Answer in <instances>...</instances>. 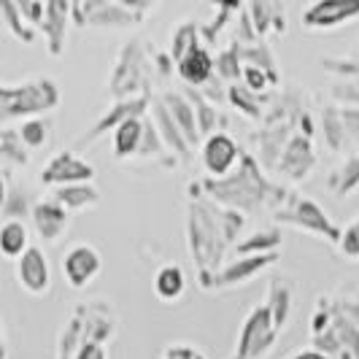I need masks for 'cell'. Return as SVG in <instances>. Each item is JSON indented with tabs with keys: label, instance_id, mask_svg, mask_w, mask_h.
I'll list each match as a JSON object with an SVG mask.
<instances>
[{
	"label": "cell",
	"instance_id": "obj_10",
	"mask_svg": "<svg viewBox=\"0 0 359 359\" xmlns=\"http://www.w3.org/2000/svg\"><path fill=\"white\" fill-rule=\"evenodd\" d=\"M30 249V233L22 219H6L0 230V254L6 259H19Z\"/></svg>",
	"mask_w": 359,
	"mask_h": 359
},
{
	"label": "cell",
	"instance_id": "obj_11",
	"mask_svg": "<svg viewBox=\"0 0 359 359\" xmlns=\"http://www.w3.org/2000/svg\"><path fill=\"white\" fill-rule=\"evenodd\" d=\"M33 216H36V227L43 241H57L62 230H65V208L60 203H38L33 208Z\"/></svg>",
	"mask_w": 359,
	"mask_h": 359
},
{
	"label": "cell",
	"instance_id": "obj_25",
	"mask_svg": "<svg viewBox=\"0 0 359 359\" xmlns=\"http://www.w3.org/2000/svg\"><path fill=\"white\" fill-rule=\"evenodd\" d=\"M341 249H343V254H348V257H359V219L343 233Z\"/></svg>",
	"mask_w": 359,
	"mask_h": 359
},
{
	"label": "cell",
	"instance_id": "obj_26",
	"mask_svg": "<svg viewBox=\"0 0 359 359\" xmlns=\"http://www.w3.org/2000/svg\"><path fill=\"white\" fill-rule=\"evenodd\" d=\"M168 359H203V354L195 351V348H184V346H179V348H170V351H168Z\"/></svg>",
	"mask_w": 359,
	"mask_h": 359
},
{
	"label": "cell",
	"instance_id": "obj_18",
	"mask_svg": "<svg viewBox=\"0 0 359 359\" xmlns=\"http://www.w3.org/2000/svg\"><path fill=\"white\" fill-rule=\"evenodd\" d=\"M252 11H254V25L259 33H265L270 27V22L284 30V3L278 0H252Z\"/></svg>",
	"mask_w": 359,
	"mask_h": 359
},
{
	"label": "cell",
	"instance_id": "obj_20",
	"mask_svg": "<svg viewBox=\"0 0 359 359\" xmlns=\"http://www.w3.org/2000/svg\"><path fill=\"white\" fill-rule=\"evenodd\" d=\"M3 3V25L14 33V36L19 38V41H25V43H33V38H36V33L25 25L27 19H25V14L17 8V3L14 0H0Z\"/></svg>",
	"mask_w": 359,
	"mask_h": 359
},
{
	"label": "cell",
	"instance_id": "obj_1",
	"mask_svg": "<svg viewBox=\"0 0 359 359\" xmlns=\"http://www.w3.org/2000/svg\"><path fill=\"white\" fill-rule=\"evenodd\" d=\"M60 100L57 87L46 79H38L22 87H3L0 103H3V119H14V116H27L36 111L54 108Z\"/></svg>",
	"mask_w": 359,
	"mask_h": 359
},
{
	"label": "cell",
	"instance_id": "obj_4",
	"mask_svg": "<svg viewBox=\"0 0 359 359\" xmlns=\"http://www.w3.org/2000/svg\"><path fill=\"white\" fill-rule=\"evenodd\" d=\"M359 17V0H316L306 14L303 22L313 30H330L343 22H351Z\"/></svg>",
	"mask_w": 359,
	"mask_h": 359
},
{
	"label": "cell",
	"instance_id": "obj_23",
	"mask_svg": "<svg viewBox=\"0 0 359 359\" xmlns=\"http://www.w3.org/2000/svg\"><path fill=\"white\" fill-rule=\"evenodd\" d=\"M278 233H268V235H254V238H249L238 252L241 254H252L254 249H259V252H270L273 246H278Z\"/></svg>",
	"mask_w": 359,
	"mask_h": 359
},
{
	"label": "cell",
	"instance_id": "obj_24",
	"mask_svg": "<svg viewBox=\"0 0 359 359\" xmlns=\"http://www.w3.org/2000/svg\"><path fill=\"white\" fill-rule=\"evenodd\" d=\"M14 3H17V8L25 14L27 22H33V25H41V22H43V14H46L43 0H14Z\"/></svg>",
	"mask_w": 359,
	"mask_h": 359
},
{
	"label": "cell",
	"instance_id": "obj_14",
	"mask_svg": "<svg viewBox=\"0 0 359 359\" xmlns=\"http://www.w3.org/2000/svg\"><path fill=\"white\" fill-rule=\"evenodd\" d=\"M146 138V127L141 125L138 116L127 119L116 127V135H114V151L116 157H130V154H138L141 151V144Z\"/></svg>",
	"mask_w": 359,
	"mask_h": 359
},
{
	"label": "cell",
	"instance_id": "obj_21",
	"mask_svg": "<svg viewBox=\"0 0 359 359\" xmlns=\"http://www.w3.org/2000/svg\"><path fill=\"white\" fill-rule=\"evenodd\" d=\"M198 46V25L195 22H184L176 27V33H173V46H170V52H173V60L179 62L181 57L187 52H192Z\"/></svg>",
	"mask_w": 359,
	"mask_h": 359
},
{
	"label": "cell",
	"instance_id": "obj_7",
	"mask_svg": "<svg viewBox=\"0 0 359 359\" xmlns=\"http://www.w3.org/2000/svg\"><path fill=\"white\" fill-rule=\"evenodd\" d=\"M81 17L90 25H97V27H125V25H133L138 22V14L133 8H127L125 3L116 6L111 0H87L84 8H81Z\"/></svg>",
	"mask_w": 359,
	"mask_h": 359
},
{
	"label": "cell",
	"instance_id": "obj_13",
	"mask_svg": "<svg viewBox=\"0 0 359 359\" xmlns=\"http://www.w3.org/2000/svg\"><path fill=\"white\" fill-rule=\"evenodd\" d=\"M211 71H214V60L200 46H195L192 52H187L179 60V73L189 84H205L211 79Z\"/></svg>",
	"mask_w": 359,
	"mask_h": 359
},
{
	"label": "cell",
	"instance_id": "obj_30",
	"mask_svg": "<svg viewBox=\"0 0 359 359\" xmlns=\"http://www.w3.org/2000/svg\"><path fill=\"white\" fill-rule=\"evenodd\" d=\"M294 359H327V357H322V354H297Z\"/></svg>",
	"mask_w": 359,
	"mask_h": 359
},
{
	"label": "cell",
	"instance_id": "obj_2",
	"mask_svg": "<svg viewBox=\"0 0 359 359\" xmlns=\"http://www.w3.org/2000/svg\"><path fill=\"white\" fill-rule=\"evenodd\" d=\"M100 268H103V259L90 243H76L71 252L62 257V273L73 289H84L87 284H92V278L100 273Z\"/></svg>",
	"mask_w": 359,
	"mask_h": 359
},
{
	"label": "cell",
	"instance_id": "obj_9",
	"mask_svg": "<svg viewBox=\"0 0 359 359\" xmlns=\"http://www.w3.org/2000/svg\"><path fill=\"white\" fill-rule=\"evenodd\" d=\"M92 176H95V170L87 162L76 160L73 154H60V157H54L41 179L46 184H81V181H90Z\"/></svg>",
	"mask_w": 359,
	"mask_h": 359
},
{
	"label": "cell",
	"instance_id": "obj_29",
	"mask_svg": "<svg viewBox=\"0 0 359 359\" xmlns=\"http://www.w3.org/2000/svg\"><path fill=\"white\" fill-rule=\"evenodd\" d=\"M127 8H133V11H138V14H144V11H149L157 0H122Z\"/></svg>",
	"mask_w": 359,
	"mask_h": 359
},
{
	"label": "cell",
	"instance_id": "obj_12",
	"mask_svg": "<svg viewBox=\"0 0 359 359\" xmlns=\"http://www.w3.org/2000/svg\"><path fill=\"white\" fill-rule=\"evenodd\" d=\"M287 222H294V224L306 227V230H311V233L327 235V238L338 241V230L327 222V216L319 211V205L311 203V200H300L297 208H294V216H287Z\"/></svg>",
	"mask_w": 359,
	"mask_h": 359
},
{
	"label": "cell",
	"instance_id": "obj_28",
	"mask_svg": "<svg viewBox=\"0 0 359 359\" xmlns=\"http://www.w3.org/2000/svg\"><path fill=\"white\" fill-rule=\"evenodd\" d=\"M216 3H219V8H222V17H219V22L214 25V27H219L224 19L230 17V11H235V8H238V3H241V0H216Z\"/></svg>",
	"mask_w": 359,
	"mask_h": 359
},
{
	"label": "cell",
	"instance_id": "obj_16",
	"mask_svg": "<svg viewBox=\"0 0 359 359\" xmlns=\"http://www.w3.org/2000/svg\"><path fill=\"white\" fill-rule=\"evenodd\" d=\"M54 200L62 205V208H71V211H81V208H90L95 205L100 195L87 187V181H81V184H65V187H60L57 192H54Z\"/></svg>",
	"mask_w": 359,
	"mask_h": 359
},
{
	"label": "cell",
	"instance_id": "obj_15",
	"mask_svg": "<svg viewBox=\"0 0 359 359\" xmlns=\"http://www.w3.org/2000/svg\"><path fill=\"white\" fill-rule=\"evenodd\" d=\"M187 289V278H184V270L179 265H162L154 276V292L157 297L165 300V303H173L179 300Z\"/></svg>",
	"mask_w": 359,
	"mask_h": 359
},
{
	"label": "cell",
	"instance_id": "obj_27",
	"mask_svg": "<svg viewBox=\"0 0 359 359\" xmlns=\"http://www.w3.org/2000/svg\"><path fill=\"white\" fill-rule=\"evenodd\" d=\"M246 79H249V87H254V90H257V87L262 90V87L268 84V81H265V73L257 71V68H246Z\"/></svg>",
	"mask_w": 359,
	"mask_h": 359
},
{
	"label": "cell",
	"instance_id": "obj_5",
	"mask_svg": "<svg viewBox=\"0 0 359 359\" xmlns=\"http://www.w3.org/2000/svg\"><path fill=\"white\" fill-rule=\"evenodd\" d=\"M270 324L276 327L270 308H254L249 322L243 327V335H241V359L257 357V354H262L270 343H273Z\"/></svg>",
	"mask_w": 359,
	"mask_h": 359
},
{
	"label": "cell",
	"instance_id": "obj_8",
	"mask_svg": "<svg viewBox=\"0 0 359 359\" xmlns=\"http://www.w3.org/2000/svg\"><path fill=\"white\" fill-rule=\"evenodd\" d=\"M73 11L71 0H46V14H43V33L49 38V49L52 54L62 52L65 43V25H68V14Z\"/></svg>",
	"mask_w": 359,
	"mask_h": 359
},
{
	"label": "cell",
	"instance_id": "obj_17",
	"mask_svg": "<svg viewBox=\"0 0 359 359\" xmlns=\"http://www.w3.org/2000/svg\"><path fill=\"white\" fill-rule=\"evenodd\" d=\"M270 262H276V254H268V257H252V259L235 262V265H230L219 278H214V287H227V284H235V281H246V278H252L257 270L268 268Z\"/></svg>",
	"mask_w": 359,
	"mask_h": 359
},
{
	"label": "cell",
	"instance_id": "obj_3",
	"mask_svg": "<svg viewBox=\"0 0 359 359\" xmlns=\"http://www.w3.org/2000/svg\"><path fill=\"white\" fill-rule=\"evenodd\" d=\"M17 281L19 287L25 289L27 294H46L52 287V270H49V259L46 254L30 246L27 252L17 259Z\"/></svg>",
	"mask_w": 359,
	"mask_h": 359
},
{
	"label": "cell",
	"instance_id": "obj_22",
	"mask_svg": "<svg viewBox=\"0 0 359 359\" xmlns=\"http://www.w3.org/2000/svg\"><path fill=\"white\" fill-rule=\"evenodd\" d=\"M46 135H49V130H46V125H43L41 119L25 122V125H22V130H19L22 144H27V146H41L43 141H46Z\"/></svg>",
	"mask_w": 359,
	"mask_h": 359
},
{
	"label": "cell",
	"instance_id": "obj_6",
	"mask_svg": "<svg viewBox=\"0 0 359 359\" xmlns=\"http://www.w3.org/2000/svg\"><path fill=\"white\" fill-rule=\"evenodd\" d=\"M238 157H241L238 144H235L230 135H224V133L211 135L205 141V146H203V162H205V170L211 176H227L233 170Z\"/></svg>",
	"mask_w": 359,
	"mask_h": 359
},
{
	"label": "cell",
	"instance_id": "obj_19",
	"mask_svg": "<svg viewBox=\"0 0 359 359\" xmlns=\"http://www.w3.org/2000/svg\"><path fill=\"white\" fill-rule=\"evenodd\" d=\"M168 108H170V114H173V119H176V125L181 127V133H184V138L187 141H198V133H200V127H195V114L189 111V106L184 103V97H179V95H170L168 97Z\"/></svg>",
	"mask_w": 359,
	"mask_h": 359
}]
</instances>
